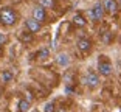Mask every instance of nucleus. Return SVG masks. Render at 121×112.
I'll list each match as a JSON object with an SVG mask.
<instances>
[{
  "instance_id": "3",
  "label": "nucleus",
  "mask_w": 121,
  "mask_h": 112,
  "mask_svg": "<svg viewBox=\"0 0 121 112\" xmlns=\"http://www.w3.org/2000/svg\"><path fill=\"white\" fill-rule=\"evenodd\" d=\"M84 84H86L87 87H90V89H95V87H98V84H99V76L96 75L95 72H92V70H89V72L86 73V76H84Z\"/></svg>"
},
{
  "instance_id": "13",
  "label": "nucleus",
  "mask_w": 121,
  "mask_h": 112,
  "mask_svg": "<svg viewBox=\"0 0 121 112\" xmlns=\"http://www.w3.org/2000/svg\"><path fill=\"white\" fill-rule=\"evenodd\" d=\"M19 39L22 40V42H31L33 40V33H30L28 30L23 33H20V36H19Z\"/></svg>"
},
{
  "instance_id": "4",
  "label": "nucleus",
  "mask_w": 121,
  "mask_h": 112,
  "mask_svg": "<svg viewBox=\"0 0 121 112\" xmlns=\"http://www.w3.org/2000/svg\"><path fill=\"white\" fill-rule=\"evenodd\" d=\"M104 13H106V11H104V6L101 3H96L95 6L90 9V17H92L95 22H98V20H101V19L104 17Z\"/></svg>"
},
{
  "instance_id": "5",
  "label": "nucleus",
  "mask_w": 121,
  "mask_h": 112,
  "mask_svg": "<svg viewBox=\"0 0 121 112\" xmlns=\"http://www.w3.org/2000/svg\"><path fill=\"white\" fill-rule=\"evenodd\" d=\"M76 47L81 53H89L92 50V40L87 39V37H79L78 42H76Z\"/></svg>"
},
{
  "instance_id": "19",
  "label": "nucleus",
  "mask_w": 121,
  "mask_h": 112,
  "mask_svg": "<svg viewBox=\"0 0 121 112\" xmlns=\"http://www.w3.org/2000/svg\"><path fill=\"white\" fill-rule=\"evenodd\" d=\"M56 112H67L65 109H59V111H56Z\"/></svg>"
},
{
  "instance_id": "11",
  "label": "nucleus",
  "mask_w": 121,
  "mask_h": 112,
  "mask_svg": "<svg viewBox=\"0 0 121 112\" xmlns=\"http://www.w3.org/2000/svg\"><path fill=\"white\" fill-rule=\"evenodd\" d=\"M37 5L42 6L43 9H53L56 6V2L54 0H37Z\"/></svg>"
},
{
  "instance_id": "14",
  "label": "nucleus",
  "mask_w": 121,
  "mask_h": 112,
  "mask_svg": "<svg viewBox=\"0 0 121 112\" xmlns=\"http://www.w3.org/2000/svg\"><path fill=\"white\" fill-rule=\"evenodd\" d=\"M2 80H3L5 83H9V81L13 80V73H11L9 70H5V72L2 73Z\"/></svg>"
},
{
  "instance_id": "1",
  "label": "nucleus",
  "mask_w": 121,
  "mask_h": 112,
  "mask_svg": "<svg viewBox=\"0 0 121 112\" xmlns=\"http://www.w3.org/2000/svg\"><path fill=\"white\" fill-rule=\"evenodd\" d=\"M0 22L6 27H13L16 25V22H17V14H16V11L9 6H3L0 8Z\"/></svg>"
},
{
  "instance_id": "7",
  "label": "nucleus",
  "mask_w": 121,
  "mask_h": 112,
  "mask_svg": "<svg viewBox=\"0 0 121 112\" xmlns=\"http://www.w3.org/2000/svg\"><path fill=\"white\" fill-rule=\"evenodd\" d=\"M25 28L28 30L30 33H37V31H40V22H37L36 19H26L25 20Z\"/></svg>"
},
{
  "instance_id": "8",
  "label": "nucleus",
  "mask_w": 121,
  "mask_h": 112,
  "mask_svg": "<svg viewBox=\"0 0 121 112\" xmlns=\"http://www.w3.org/2000/svg\"><path fill=\"white\" fill-rule=\"evenodd\" d=\"M33 19H36L37 22H40V23H42V22L47 19L45 9H43L42 6H39V5H37V6H36L34 9H33Z\"/></svg>"
},
{
  "instance_id": "6",
  "label": "nucleus",
  "mask_w": 121,
  "mask_h": 112,
  "mask_svg": "<svg viewBox=\"0 0 121 112\" xmlns=\"http://www.w3.org/2000/svg\"><path fill=\"white\" fill-rule=\"evenodd\" d=\"M103 6H104V11H107L109 14H117L118 13V2L117 0H104L103 2Z\"/></svg>"
},
{
  "instance_id": "2",
  "label": "nucleus",
  "mask_w": 121,
  "mask_h": 112,
  "mask_svg": "<svg viewBox=\"0 0 121 112\" xmlns=\"http://www.w3.org/2000/svg\"><path fill=\"white\" fill-rule=\"evenodd\" d=\"M107 56H99V61H98V70H99L101 75L109 76L112 73V64L109 59H106Z\"/></svg>"
},
{
  "instance_id": "18",
  "label": "nucleus",
  "mask_w": 121,
  "mask_h": 112,
  "mask_svg": "<svg viewBox=\"0 0 121 112\" xmlns=\"http://www.w3.org/2000/svg\"><path fill=\"white\" fill-rule=\"evenodd\" d=\"M6 34H3V33H0V44H3V42H6Z\"/></svg>"
},
{
  "instance_id": "10",
  "label": "nucleus",
  "mask_w": 121,
  "mask_h": 112,
  "mask_svg": "<svg viewBox=\"0 0 121 112\" xmlns=\"http://www.w3.org/2000/svg\"><path fill=\"white\" fill-rule=\"evenodd\" d=\"M71 22H73V25H75V27H86V23H87V20L84 19L82 14H75L73 19H71Z\"/></svg>"
},
{
  "instance_id": "12",
  "label": "nucleus",
  "mask_w": 121,
  "mask_h": 112,
  "mask_svg": "<svg viewBox=\"0 0 121 112\" xmlns=\"http://www.w3.org/2000/svg\"><path fill=\"white\" fill-rule=\"evenodd\" d=\"M30 106H31V103H30L28 100H25V98H22L20 101H19V104H17V112H26L30 109Z\"/></svg>"
},
{
  "instance_id": "16",
  "label": "nucleus",
  "mask_w": 121,
  "mask_h": 112,
  "mask_svg": "<svg viewBox=\"0 0 121 112\" xmlns=\"http://www.w3.org/2000/svg\"><path fill=\"white\" fill-rule=\"evenodd\" d=\"M48 54H50L48 48H42V50H40L39 53L36 54V56H37V58H40V59H45V58H48Z\"/></svg>"
},
{
  "instance_id": "17",
  "label": "nucleus",
  "mask_w": 121,
  "mask_h": 112,
  "mask_svg": "<svg viewBox=\"0 0 121 112\" xmlns=\"http://www.w3.org/2000/svg\"><path fill=\"white\" fill-rule=\"evenodd\" d=\"M101 40H103L104 44H110V40H112V34H110L109 31H106L103 36H101Z\"/></svg>"
},
{
  "instance_id": "9",
  "label": "nucleus",
  "mask_w": 121,
  "mask_h": 112,
  "mask_svg": "<svg viewBox=\"0 0 121 112\" xmlns=\"http://www.w3.org/2000/svg\"><path fill=\"white\" fill-rule=\"evenodd\" d=\"M56 62L60 67H67V65L70 64V56H68L67 53H59L56 56Z\"/></svg>"
},
{
  "instance_id": "15",
  "label": "nucleus",
  "mask_w": 121,
  "mask_h": 112,
  "mask_svg": "<svg viewBox=\"0 0 121 112\" xmlns=\"http://www.w3.org/2000/svg\"><path fill=\"white\" fill-rule=\"evenodd\" d=\"M43 112H56V108H54V103L50 101L43 106Z\"/></svg>"
},
{
  "instance_id": "20",
  "label": "nucleus",
  "mask_w": 121,
  "mask_h": 112,
  "mask_svg": "<svg viewBox=\"0 0 121 112\" xmlns=\"http://www.w3.org/2000/svg\"><path fill=\"white\" fill-rule=\"evenodd\" d=\"M120 5H121V0H120Z\"/></svg>"
}]
</instances>
